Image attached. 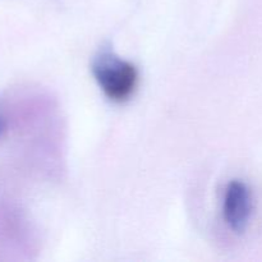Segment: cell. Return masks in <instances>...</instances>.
<instances>
[{
  "label": "cell",
  "instance_id": "1",
  "mask_svg": "<svg viewBox=\"0 0 262 262\" xmlns=\"http://www.w3.org/2000/svg\"><path fill=\"white\" fill-rule=\"evenodd\" d=\"M92 73L104 94L113 101H125L137 89L136 67L110 51H102L95 58Z\"/></svg>",
  "mask_w": 262,
  "mask_h": 262
},
{
  "label": "cell",
  "instance_id": "2",
  "mask_svg": "<svg viewBox=\"0 0 262 262\" xmlns=\"http://www.w3.org/2000/svg\"><path fill=\"white\" fill-rule=\"evenodd\" d=\"M252 194L246 183L241 181L230 182L224 196V219L230 229L235 233H243L250 224L252 215Z\"/></svg>",
  "mask_w": 262,
  "mask_h": 262
},
{
  "label": "cell",
  "instance_id": "3",
  "mask_svg": "<svg viewBox=\"0 0 262 262\" xmlns=\"http://www.w3.org/2000/svg\"><path fill=\"white\" fill-rule=\"evenodd\" d=\"M3 129H4V124H3V122L0 120V133L3 132Z\"/></svg>",
  "mask_w": 262,
  "mask_h": 262
}]
</instances>
